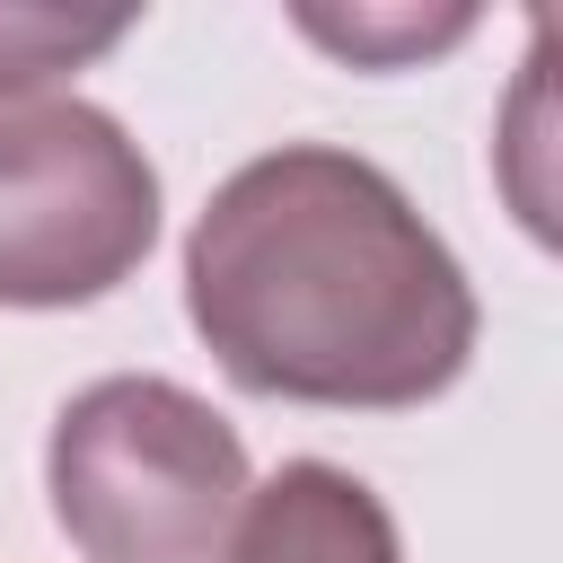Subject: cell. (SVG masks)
I'll use <instances>...</instances> for the list:
<instances>
[{"label":"cell","instance_id":"obj_5","mask_svg":"<svg viewBox=\"0 0 563 563\" xmlns=\"http://www.w3.org/2000/svg\"><path fill=\"white\" fill-rule=\"evenodd\" d=\"M132 9L106 18H70V9H0V97H35L53 70H79L88 53L123 44Z\"/></svg>","mask_w":563,"mask_h":563},{"label":"cell","instance_id":"obj_4","mask_svg":"<svg viewBox=\"0 0 563 563\" xmlns=\"http://www.w3.org/2000/svg\"><path fill=\"white\" fill-rule=\"evenodd\" d=\"M220 563H405L387 501L325 457H290L264 484H246L229 554Z\"/></svg>","mask_w":563,"mask_h":563},{"label":"cell","instance_id":"obj_2","mask_svg":"<svg viewBox=\"0 0 563 563\" xmlns=\"http://www.w3.org/2000/svg\"><path fill=\"white\" fill-rule=\"evenodd\" d=\"M53 519L88 563H220L246 501V440L176 378H88L44 449Z\"/></svg>","mask_w":563,"mask_h":563},{"label":"cell","instance_id":"obj_1","mask_svg":"<svg viewBox=\"0 0 563 563\" xmlns=\"http://www.w3.org/2000/svg\"><path fill=\"white\" fill-rule=\"evenodd\" d=\"M185 317L246 396L405 413L466 378L475 282L413 194L334 141H282L211 185Z\"/></svg>","mask_w":563,"mask_h":563},{"label":"cell","instance_id":"obj_6","mask_svg":"<svg viewBox=\"0 0 563 563\" xmlns=\"http://www.w3.org/2000/svg\"><path fill=\"white\" fill-rule=\"evenodd\" d=\"M299 26H308L317 44H334V53L369 62V70H387V62H413V53H431V44H457L475 18H466V9H440V18H422V9H352V18L299 9Z\"/></svg>","mask_w":563,"mask_h":563},{"label":"cell","instance_id":"obj_3","mask_svg":"<svg viewBox=\"0 0 563 563\" xmlns=\"http://www.w3.org/2000/svg\"><path fill=\"white\" fill-rule=\"evenodd\" d=\"M158 246V167L62 88L0 97V308H88Z\"/></svg>","mask_w":563,"mask_h":563}]
</instances>
